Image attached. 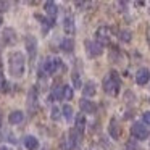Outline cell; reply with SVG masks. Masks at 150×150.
<instances>
[{"label":"cell","instance_id":"1","mask_svg":"<svg viewBox=\"0 0 150 150\" xmlns=\"http://www.w3.org/2000/svg\"><path fill=\"white\" fill-rule=\"evenodd\" d=\"M24 69H26V58L23 52H11L8 55V73L11 78L20 79L23 78Z\"/></svg>","mask_w":150,"mask_h":150},{"label":"cell","instance_id":"2","mask_svg":"<svg viewBox=\"0 0 150 150\" xmlns=\"http://www.w3.org/2000/svg\"><path fill=\"white\" fill-rule=\"evenodd\" d=\"M102 86H103V91L107 92L108 95L116 97V95L120 94V89H121V78H120V74H118V71L111 69V71L103 78Z\"/></svg>","mask_w":150,"mask_h":150},{"label":"cell","instance_id":"3","mask_svg":"<svg viewBox=\"0 0 150 150\" xmlns=\"http://www.w3.org/2000/svg\"><path fill=\"white\" fill-rule=\"evenodd\" d=\"M60 69H63V71L66 69L65 63H63L60 58H50V57H49V58H45V62H44L42 68H40V73H42V76L44 74L52 76L53 73L60 71Z\"/></svg>","mask_w":150,"mask_h":150},{"label":"cell","instance_id":"4","mask_svg":"<svg viewBox=\"0 0 150 150\" xmlns=\"http://www.w3.org/2000/svg\"><path fill=\"white\" fill-rule=\"evenodd\" d=\"M131 136H132L136 140H147L150 137V131L144 123L136 121V123L131 126Z\"/></svg>","mask_w":150,"mask_h":150},{"label":"cell","instance_id":"5","mask_svg":"<svg viewBox=\"0 0 150 150\" xmlns=\"http://www.w3.org/2000/svg\"><path fill=\"white\" fill-rule=\"evenodd\" d=\"M82 145V136L73 127L68 132V150H81Z\"/></svg>","mask_w":150,"mask_h":150},{"label":"cell","instance_id":"6","mask_svg":"<svg viewBox=\"0 0 150 150\" xmlns=\"http://www.w3.org/2000/svg\"><path fill=\"white\" fill-rule=\"evenodd\" d=\"M95 39H97V42L100 44L102 47L108 45L110 40H111V29L108 26H100L95 31Z\"/></svg>","mask_w":150,"mask_h":150},{"label":"cell","instance_id":"7","mask_svg":"<svg viewBox=\"0 0 150 150\" xmlns=\"http://www.w3.org/2000/svg\"><path fill=\"white\" fill-rule=\"evenodd\" d=\"M37 95H39V92H37V87L34 86V87L29 91V95H28V108H29V113L31 115H34L37 111V108H39Z\"/></svg>","mask_w":150,"mask_h":150},{"label":"cell","instance_id":"8","mask_svg":"<svg viewBox=\"0 0 150 150\" xmlns=\"http://www.w3.org/2000/svg\"><path fill=\"white\" fill-rule=\"evenodd\" d=\"M86 50L89 57H100L103 53V47L97 40H86Z\"/></svg>","mask_w":150,"mask_h":150},{"label":"cell","instance_id":"9","mask_svg":"<svg viewBox=\"0 0 150 150\" xmlns=\"http://www.w3.org/2000/svg\"><path fill=\"white\" fill-rule=\"evenodd\" d=\"M24 42H26V50H28V55H29V60L34 62L37 53V39H34L33 36H28L24 39Z\"/></svg>","mask_w":150,"mask_h":150},{"label":"cell","instance_id":"10","mask_svg":"<svg viewBox=\"0 0 150 150\" xmlns=\"http://www.w3.org/2000/svg\"><path fill=\"white\" fill-rule=\"evenodd\" d=\"M108 134H110V137H111V139H115V140L120 139L121 126H120V123H118L116 118H111V120H110V124H108Z\"/></svg>","mask_w":150,"mask_h":150},{"label":"cell","instance_id":"11","mask_svg":"<svg viewBox=\"0 0 150 150\" xmlns=\"http://www.w3.org/2000/svg\"><path fill=\"white\" fill-rule=\"evenodd\" d=\"M150 81V69L149 68H139L136 73V82L139 86H145Z\"/></svg>","mask_w":150,"mask_h":150},{"label":"cell","instance_id":"12","mask_svg":"<svg viewBox=\"0 0 150 150\" xmlns=\"http://www.w3.org/2000/svg\"><path fill=\"white\" fill-rule=\"evenodd\" d=\"M2 39H4V44H5V45H11V44H16V40H18V37H16V31L11 29V28H7V29H4Z\"/></svg>","mask_w":150,"mask_h":150},{"label":"cell","instance_id":"13","mask_svg":"<svg viewBox=\"0 0 150 150\" xmlns=\"http://www.w3.org/2000/svg\"><path fill=\"white\" fill-rule=\"evenodd\" d=\"M79 107H81V111L89 113V115H94L95 111H97V105L92 100H89V98H82V100L79 102Z\"/></svg>","mask_w":150,"mask_h":150},{"label":"cell","instance_id":"14","mask_svg":"<svg viewBox=\"0 0 150 150\" xmlns=\"http://www.w3.org/2000/svg\"><path fill=\"white\" fill-rule=\"evenodd\" d=\"M44 8H45L47 18H49L50 21H55L57 20V13H58V8H57L55 2H45V4H44Z\"/></svg>","mask_w":150,"mask_h":150},{"label":"cell","instance_id":"15","mask_svg":"<svg viewBox=\"0 0 150 150\" xmlns=\"http://www.w3.org/2000/svg\"><path fill=\"white\" fill-rule=\"evenodd\" d=\"M95 94H97V86H95L94 81H87L84 86H82V95H84L86 98L94 97Z\"/></svg>","mask_w":150,"mask_h":150},{"label":"cell","instance_id":"16","mask_svg":"<svg viewBox=\"0 0 150 150\" xmlns=\"http://www.w3.org/2000/svg\"><path fill=\"white\" fill-rule=\"evenodd\" d=\"M23 142H24V147H26L28 150H37L39 149V140L34 136H26L23 139Z\"/></svg>","mask_w":150,"mask_h":150},{"label":"cell","instance_id":"17","mask_svg":"<svg viewBox=\"0 0 150 150\" xmlns=\"http://www.w3.org/2000/svg\"><path fill=\"white\" fill-rule=\"evenodd\" d=\"M63 31H65L66 34H74V31H76L74 20H73V16H69V15L63 20Z\"/></svg>","mask_w":150,"mask_h":150},{"label":"cell","instance_id":"18","mask_svg":"<svg viewBox=\"0 0 150 150\" xmlns=\"http://www.w3.org/2000/svg\"><path fill=\"white\" fill-rule=\"evenodd\" d=\"M23 120H24V113H23V111H20V110L11 111L10 116H8L10 124H20V123H23Z\"/></svg>","mask_w":150,"mask_h":150},{"label":"cell","instance_id":"19","mask_svg":"<svg viewBox=\"0 0 150 150\" xmlns=\"http://www.w3.org/2000/svg\"><path fill=\"white\" fill-rule=\"evenodd\" d=\"M60 49L65 53H71L73 49H74V40L73 39H63L62 42H60Z\"/></svg>","mask_w":150,"mask_h":150},{"label":"cell","instance_id":"20","mask_svg":"<svg viewBox=\"0 0 150 150\" xmlns=\"http://www.w3.org/2000/svg\"><path fill=\"white\" fill-rule=\"evenodd\" d=\"M74 129L78 131L79 134H84V129H86V118H84V115H78L76 116V126H74Z\"/></svg>","mask_w":150,"mask_h":150},{"label":"cell","instance_id":"21","mask_svg":"<svg viewBox=\"0 0 150 150\" xmlns=\"http://www.w3.org/2000/svg\"><path fill=\"white\" fill-rule=\"evenodd\" d=\"M118 37H120L121 42L129 44L131 40H132V33H131L129 29H121V31H120V34H118Z\"/></svg>","mask_w":150,"mask_h":150},{"label":"cell","instance_id":"22","mask_svg":"<svg viewBox=\"0 0 150 150\" xmlns=\"http://www.w3.org/2000/svg\"><path fill=\"white\" fill-rule=\"evenodd\" d=\"M62 115L66 118V121H71L73 120V107L71 105H68V103L63 105L62 107Z\"/></svg>","mask_w":150,"mask_h":150},{"label":"cell","instance_id":"23","mask_svg":"<svg viewBox=\"0 0 150 150\" xmlns=\"http://www.w3.org/2000/svg\"><path fill=\"white\" fill-rule=\"evenodd\" d=\"M73 95H74V92H73V87H71V86L63 84V94H62V97L65 98V100H71Z\"/></svg>","mask_w":150,"mask_h":150},{"label":"cell","instance_id":"24","mask_svg":"<svg viewBox=\"0 0 150 150\" xmlns=\"http://www.w3.org/2000/svg\"><path fill=\"white\" fill-rule=\"evenodd\" d=\"M71 79H73V84H74V87H76V89H81V87H82V81H81V76H79V73H78V71L73 73Z\"/></svg>","mask_w":150,"mask_h":150},{"label":"cell","instance_id":"25","mask_svg":"<svg viewBox=\"0 0 150 150\" xmlns=\"http://www.w3.org/2000/svg\"><path fill=\"white\" fill-rule=\"evenodd\" d=\"M60 115H62V110L58 107H52V111H50V118L52 120H58Z\"/></svg>","mask_w":150,"mask_h":150},{"label":"cell","instance_id":"26","mask_svg":"<svg viewBox=\"0 0 150 150\" xmlns=\"http://www.w3.org/2000/svg\"><path fill=\"white\" fill-rule=\"evenodd\" d=\"M142 120H144V123H145V124H149V126H150V111H145V113L142 115Z\"/></svg>","mask_w":150,"mask_h":150},{"label":"cell","instance_id":"27","mask_svg":"<svg viewBox=\"0 0 150 150\" xmlns=\"http://www.w3.org/2000/svg\"><path fill=\"white\" fill-rule=\"evenodd\" d=\"M10 8V4L8 2H0V11H7Z\"/></svg>","mask_w":150,"mask_h":150},{"label":"cell","instance_id":"28","mask_svg":"<svg viewBox=\"0 0 150 150\" xmlns=\"http://www.w3.org/2000/svg\"><path fill=\"white\" fill-rule=\"evenodd\" d=\"M126 150H137V145H136L134 142H131V140H129V142L126 144Z\"/></svg>","mask_w":150,"mask_h":150},{"label":"cell","instance_id":"29","mask_svg":"<svg viewBox=\"0 0 150 150\" xmlns=\"http://www.w3.org/2000/svg\"><path fill=\"white\" fill-rule=\"evenodd\" d=\"M4 84H5V79L2 78V73H0V91H2V87H4Z\"/></svg>","mask_w":150,"mask_h":150},{"label":"cell","instance_id":"30","mask_svg":"<svg viewBox=\"0 0 150 150\" xmlns=\"http://www.w3.org/2000/svg\"><path fill=\"white\" fill-rule=\"evenodd\" d=\"M2 120H4V115H2V110H0V129H2Z\"/></svg>","mask_w":150,"mask_h":150},{"label":"cell","instance_id":"31","mask_svg":"<svg viewBox=\"0 0 150 150\" xmlns=\"http://www.w3.org/2000/svg\"><path fill=\"white\" fill-rule=\"evenodd\" d=\"M0 150H10L7 145H0Z\"/></svg>","mask_w":150,"mask_h":150},{"label":"cell","instance_id":"32","mask_svg":"<svg viewBox=\"0 0 150 150\" xmlns=\"http://www.w3.org/2000/svg\"><path fill=\"white\" fill-rule=\"evenodd\" d=\"M2 21H4V20H2V16H0V26H2Z\"/></svg>","mask_w":150,"mask_h":150},{"label":"cell","instance_id":"33","mask_svg":"<svg viewBox=\"0 0 150 150\" xmlns=\"http://www.w3.org/2000/svg\"><path fill=\"white\" fill-rule=\"evenodd\" d=\"M149 42H150V31H149Z\"/></svg>","mask_w":150,"mask_h":150},{"label":"cell","instance_id":"34","mask_svg":"<svg viewBox=\"0 0 150 150\" xmlns=\"http://www.w3.org/2000/svg\"><path fill=\"white\" fill-rule=\"evenodd\" d=\"M42 150H49V149H42Z\"/></svg>","mask_w":150,"mask_h":150}]
</instances>
